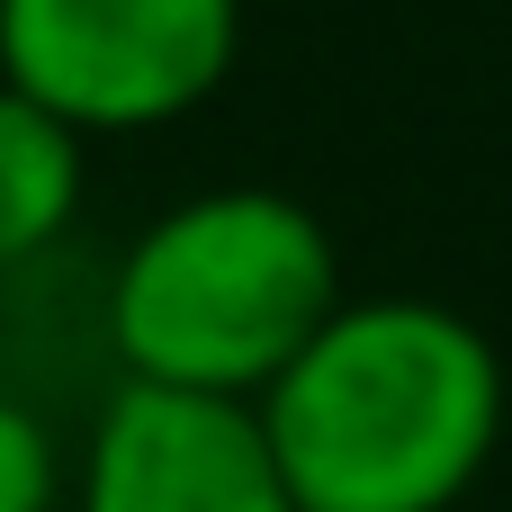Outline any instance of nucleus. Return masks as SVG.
Masks as SVG:
<instances>
[{"label":"nucleus","instance_id":"f257e3e1","mask_svg":"<svg viewBox=\"0 0 512 512\" xmlns=\"http://www.w3.org/2000/svg\"><path fill=\"white\" fill-rule=\"evenodd\" d=\"M252 423L297 512H459L504 441V360L441 297H342Z\"/></svg>","mask_w":512,"mask_h":512},{"label":"nucleus","instance_id":"f03ea898","mask_svg":"<svg viewBox=\"0 0 512 512\" xmlns=\"http://www.w3.org/2000/svg\"><path fill=\"white\" fill-rule=\"evenodd\" d=\"M342 306V252L288 189H198L162 207L99 288L117 387L252 405Z\"/></svg>","mask_w":512,"mask_h":512},{"label":"nucleus","instance_id":"7ed1b4c3","mask_svg":"<svg viewBox=\"0 0 512 512\" xmlns=\"http://www.w3.org/2000/svg\"><path fill=\"white\" fill-rule=\"evenodd\" d=\"M243 0H0V90L90 135H153L225 90Z\"/></svg>","mask_w":512,"mask_h":512},{"label":"nucleus","instance_id":"20e7f679","mask_svg":"<svg viewBox=\"0 0 512 512\" xmlns=\"http://www.w3.org/2000/svg\"><path fill=\"white\" fill-rule=\"evenodd\" d=\"M63 495L72 512H297L261 450L252 405L162 396V387L99 396Z\"/></svg>","mask_w":512,"mask_h":512},{"label":"nucleus","instance_id":"39448f33","mask_svg":"<svg viewBox=\"0 0 512 512\" xmlns=\"http://www.w3.org/2000/svg\"><path fill=\"white\" fill-rule=\"evenodd\" d=\"M81 180H90L81 135L54 126L45 108H27L18 90H0V279L36 270L72 234Z\"/></svg>","mask_w":512,"mask_h":512},{"label":"nucleus","instance_id":"423d86ee","mask_svg":"<svg viewBox=\"0 0 512 512\" xmlns=\"http://www.w3.org/2000/svg\"><path fill=\"white\" fill-rule=\"evenodd\" d=\"M0 512H63V441L0 378Z\"/></svg>","mask_w":512,"mask_h":512}]
</instances>
